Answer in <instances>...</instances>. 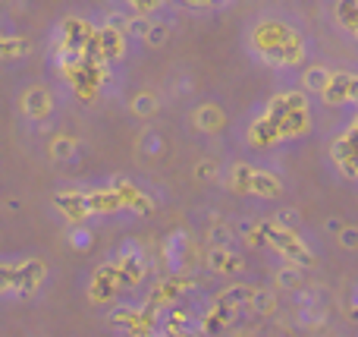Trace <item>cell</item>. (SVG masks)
<instances>
[{
  "mask_svg": "<svg viewBox=\"0 0 358 337\" xmlns=\"http://www.w3.org/2000/svg\"><path fill=\"white\" fill-rule=\"evenodd\" d=\"M195 123L198 126H217L220 123V111H217V107H201V111L195 114Z\"/></svg>",
  "mask_w": 358,
  "mask_h": 337,
  "instance_id": "5b68a950",
  "label": "cell"
},
{
  "mask_svg": "<svg viewBox=\"0 0 358 337\" xmlns=\"http://www.w3.org/2000/svg\"><path fill=\"white\" fill-rule=\"evenodd\" d=\"M330 79H334V76H330L327 69L315 67V69H308V76H305V85H308L311 92H327V88H330Z\"/></svg>",
  "mask_w": 358,
  "mask_h": 337,
  "instance_id": "7a4b0ae2",
  "label": "cell"
},
{
  "mask_svg": "<svg viewBox=\"0 0 358 337\" xmlns=\"http://www.w3.org/2000/svg\"><path fill=\"white\" fill-rule=\"evenodd\" d=\"M151 29H155V25H151V19H148V16H138V19H132V22H129V35H142V38H148V35H151Z\"/></svg>",
  "mask_w": 358,
  "mask_h": 337,
  "instance_id": "8992f818",
  "label": "cell"
},
{
  "mask_svg": "<svg viewBox=\"0 0 358 337\" xmlns=\"http://www.w3.org/2000/svg\"><path fill=\"white\" fill-rule=\"evenodd\" d=\"M271 303H273L271 294H255V306H258L261 312H267V309H271Z\"/></svg>",
  "mask_w": 358,
  "mask_h": 337,
  "instance_id": "8fae6325",
  "label": "cell"
},
{
  "mask_svg": "<svg viewBox=\"0 0 358 337\" xmlns=\"http://www.w3.org/2000/svg\"><path fill=\"white\" fill-rule=\"evenodd\" d=\"M29 107H31V114H44V111H48L44 92H31V95H29Z\"/></svg>",
  "mask_w": 358,
  "mask_h": 337,
  "instance_id": "52a82bcc",
  "label": "cell"
},
{
  "mask_svg": "<svg viewBox=\"0 0 358 337\" xmlns=\"http://www.w3.org/2000/svg\"><path fill=\"white\" fill-rule=\"evenodd\" d=\"M120 48H123V35H117V32H110V29H104L101 32V50H104V57H117L120 54Z\"/></svg>",
  "mask_w": 358,
  "mask_h": 337,
  "instance_id": "3957f363",
  "label": "cell"
},
{
  "mask_svg": "<svg viewBox=\"0 0 358 337\" xmlns=\"http://www.w3.org/2000/svg\"><path fill=\"white\" fill-rule=\"evenodd\" d=\"M324 98H327L330 104H343L346 98H352V76H349V73H336L334 79H330V88L324 92Z\"/></svg>",
  "mask_w": 358,
  "mask_h": 337,
  "instance_id": "6da1fadb",
  "label": "cell"
},
{
  "mask_svg": "<svg viewBox=\"0 0 358 337\" xmlns=\"http://www.w3.org/2000/svg\"><path fill=\"white\" fill-rule=\"evenodd\" d=\"M252 183H258V186H255V193H261V195H273V193H280V183L273 180V177L255 174V180H252Z\"/></svg>",
  "mask_w": 358,
  "mask_h": 337,
  "instance_id": "277c9868",
  "label": "cell"
},
{
  "mask_svg": "<svg viewBox=\"0 0 358 337\" xmlns=\"http://www.w3.org/2000/svg\"><path fill=\"white\" fill-rule=\"evenodd\" d=\"M155 111V98L151 95H138L136 98V114H151Z\"/></svg>",
  "mask_w": 358,
  "mask_h": 337,
  "instance_id": "ba28073f",
  "label": "cell"
},
{
  "mask_svg": "<svg viewBox=\"0 0 358 337\" xmlns=\"http://www.w3.org/2000/svg\"><path fill=\"white\" fill-rule=\"evenodd\" d=\"M343 246H358V231H343Z\"/></svg>",
  "mask_w": 358,
  "mask_h": 337,
  "instance_id": "7c38bea8",
  "label": "cell"
},
{
  "mask_svg": "<svg viewBox=\"0 0 358 337\" xmlns=\"http://www.w3.org/2000/svg\"><path fill=\"white\" fill-rule=\"evenodd\" d=\"M277 281L289 287V284H296V281H299V271H296V268H286V271H280V277H277Z\"/></svg>",
  "mask_w": 358,
  "mask_h": 337,
  "instance_id": "30bf717a",
  "label": "cell"
},
{
  "mask_svg": "<svg viewBox=\"0 0 358 337\" xmlns=\"http://www.w3.org/2000/svg\"><path fill=\"white\" fill-rule=\"evenodd\" d=\"M148 41L151 44H164V41H167V25H155V29H151V35H148Z\"/></svg>",
  "mask_w": 358,
  "mask_h": 337,
  "instance_id": "9c48e42d",
  "label": "cell"
}]
</instances>
